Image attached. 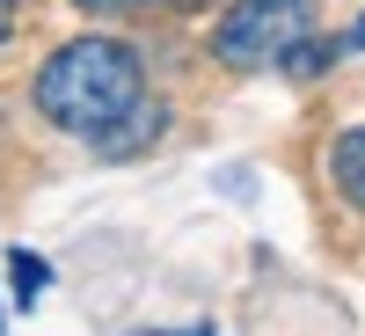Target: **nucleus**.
I'll use <instances>...</instances> for the list:
<instances>
[{"label":"nucleus","instance_id":"nucleus-1","mask_svg":"<svg viewBox=\"0 0 365 336\" xmlns=\"http://www.w3.org/2000/svg\"><path fill=\"white\" fill-rule=\"evenodd\" d=\"M139 103H146V73L132 44H117V37H73L37 66V110L73 139L103 146Z\"/></svg>","mask_w":365,"mask_h":336},{"label":"nucleus","instance_id":"nucleus-2","mask_svg":"<svg viewBox=\"0 0 365 336\" xmlns=\"http://www.w3.org/2000/svg\"><path fill=\"white\" fill-rule=\"evenodd\" d=\"M299 37H314V0H234L212 29V51L234 73H256V66H278Z\"/></svg>","mask_w":365,"mask_h":336},{"label":"nucleus","instance_id":"nucleus-3","mask_svg":"<svg viewBox=\"0 0 365 336\" xmlns=\"http://www.w3.org/2000/svg\"><path fill=\"white\" fill-rule=\"evenodd\" d=\"M329 168H336V190H344L351 205H365V125L336 139V154H329Z\"/></svg>","mask_w":365,"mask_h":336},{"label":"nucleus","instance_id":"nucleus-4","mask_svg":"<svg viewBox=\"0 0 365 336\" xmlns=\"http://www.w3.org/2000/svg\"><path fill=\"white\" fill-rule=\"evenodd\" d=\"M161 125H168V117H161V103H139V110L125 117V125H117V132L103 139V154H139V146H146V139H154Z\"/></svg>","mask_w":365,"mask_h":336},{"label":"nucleus","instance_id":"nucleus-5","mask_svg":"<svg viewBox=\"0 0 365 336\" xmlns=\"http://www.w3.org/2000/svg\"><path fill=\"white\" fill-rule=\"evenodd\" d=\"M329 58H344V44H322V37H299L285 58H278V66H285V81H314L322 66H329Z\"/></svg>","mask_w":365,"mask_h":336},{"label":"nucleus","instance_id":"nucleus-6","mask_svg":"<svg viewBox=\"0 0 365 336\" xmlns=\"http://www.w3.org/2000/svg\"><path fill=\"white\" fill-rule=\"evenodd\" d=\"M15 292H22V300H37V292H44V263L29 256V249H15Z\"/></svg>","mask_w":365,"mask_h":336},{"label":"nucleus","instance_id":"nucleus-7","mask_svg":"<svg viewBox=\"0 0 365 336\" xmlns=\"http://www.w3.org/2000/svg\"><path fill=\"white\" fill-rule=\"evenodd\" d=\"M73 8H88V15H125V8H139V0H73Z\"/></svg>","mask_w":365,"mask_h":336},{"label":"nucleus","instance_id":"nucleus-8","mask_svg":"<svg viewBox=\"0 0 365 336\" xmlns=\"http://www.w3.org/2000/svg\"><path fill=\"white\" fill-rule=\"evenodd\" d=\"M15 8H22V0H0V37H8V29H15Z\"/></svg>","mask_w":365,"mask_h":336},{"label":"nucleus","instance_id":"nucleus-9","mask_svg":"<svg viewBox=\"0 0 365 336\" xmlns=\"http://www.w3.org/2000/svg\"><path fill=\"white\" fill-rule=\"evenodd\" d=\"M175 8H197V0H175Z\"/></svg>","mask_w":365,"mask_h":336}]
</instances>
